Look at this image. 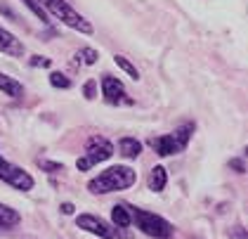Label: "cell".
<instances>
[{"label": "cell", "mask_w": 248, "mask_h": 239, "mask_svg": "<svg viewBox=\"0 0 248 239\" xmlns=\"http://www.w3.org/2000/svg\"><path fill=\"white\" fill-rule=\"evenodd\" d=\"M137 183V171L130 166H109L102 171L97 178L88 183V189L93 194H109V192H121Z\"/></svg>", "instance_id": "1"}, {"label": "cell", "mask_w": 248, "mask_h": 239, "mask_svg": "<svg viewBox=\"0 0 248 239\" xmlns=\"http://www.w3.org/2000/svg\"><path fill=\"white\" fill-rule=\"evenodd\" d=\"M130 221L135 222V227L154 239H172L175 230H172V222H168L163 216H156L152 211H144V208H130Z\"/></svg>", "instance_id": "2"}, {"label": "cell", "mask_w": 248, "mask_h": 239, "mask_svg": "<svg viewBox=\"0 0 248 239\" xmlns=\"http://www.w3.org/2000/svg\"><path fill=\"white\" fill-rule=\"evenodd\" d=\"M191 133H194V126L191 123H185L175 133H168V135H158V137H149V147L158 154V156H175L180 152H185V147L189 145Z\"/></svg>", "instance_id": "3"}, {"label": "cell", "mask_w": 248, "mask_h": 239, "mask_svg": "<svg viewBox=\"0 0 248 239\" xmlns=\"http://www.w3.org/2000/svg\"><path fill=\"white\" fill-rule=\"evenodd\" d=\"M111 156H114V145L107 137H102V135H93L85 142V154L76 161V168L78 171H90L93 166L102 164V161H107Z\"/></svg>", "instance_id": "4"}, {"label": "cell", "mask_w": 248, "mask_h": 239, "mask_svg": "<svg viewBox=\"0 0 248 239\" xmlns=\"http://www.w3.org/2000/svg\"><path fill=\"white\" fill-rule=\"evenodd\" d=\"M45 7H47L55 17L62 19L66 26L76 29V31H80V34H93V24H90L85 17H80L66 0H45Z\"/></svg>", "instance_id": "5"}, {"label": "cell", "mask_w": 248, "mask_h": 239, "mask_svg": "<svg viewBox=\"0 0 248 239\" xmlns=\"http://www.w3.org/2000/svg\"><path fill=\"white\" fill-rule=\"evenodd\" d=\"M0 180L7 183L10 187H15V189H21V192H29V189H33V185H36V180L31 178L29 171H24L21 166H15V164H10V161H5L2 154H0Z\"/></svg>", "instance_id": "6"}, {"label": "cell", "mask_w": 248, "mask_h": 239, "mask_svg": "<svg viewBox=\"0 0 248 239\" xmlns=\"http://www.w3.org/2000/svg\"><path fill=\"white\" fill-rule=\"evenodd\" d=\"M76 225L80 230L95 235V237H102V239H123V235L118 232V227L109 225L104 218L99 216H93V213H80L76 218Z\"/></svg>", "instance_id": "7"}, {"label": "cell", "mask_w": 248, "mask_h": 239, "mask_svg": "<svg viewBox=\"0 0 248 239\" xmlns=\"http://www.w3.org/2000/svg\"><path fill=\"white\" fill-rule=\"evenodd\" d=\"M102 95L109 104H133V97H128V92L123 88V83L114 76H104L102 78Z\"/></svg>", "instance_id": "8"}, {"label": "cell", "mask_w": 248, "mask_h": 239, "mask_svg": "<svg viewBox=\"0 0 248 239\" xmlns=\"http://www.w3.org/2000/svg\"><path fill=\"white\" fill-rule=\"evenodd\" d=\"M0 50H2L5 55H12V57L24 55V45H21L10 31H5V29H0Z\"/></svg>", "instance_id": "9"}, {"label": "cell", "mask_w": 248, "mask_h": 239, "mask_svg": "<svg viewBox=\"0 0 248 239\" xmlns=\"http://www.w3.org/2000/svg\"><path fill=\"white\" fill-rule=\"evenodd\" d=\"M118 154L125 159H137L142 154V142L135 137H121L118 140Z\"/></svg>", "instance_id": "10"}, {"label": "cell", "mask_w": 248, "mask_h": 239, "mask_svg": "<svg viewBox=\"0 0 248 239\" xmlns=\"http://www.w3.org/2000/svg\"><path fill=\"white\" fill-rule=\"evenodd\" d=\"M111 221H114V227L128 230L133 225V221H130V208L125 204H116L114 208H111Z\"/></svg>", "instance_id": "11"}, {"label": "cell", "mask_w": 248, "mask_h": 239, "mask_svg": "<svg viewBox=\"0 0 248 239\" xmlns=\"http://www.w3.org/2000/svg\"><path fill=\"white\" fill-rule=\"evenodd\" d=\"M19 222H21L19 211H15V208L7 206V204H0V227L10 230V227H17Z\"/></svg>", "instance_id": "12"}, {"label": "cell", "mask_w": 248, "mask_h": 239, "mask_svg": "<svg viewBox=\"0 0 248 239\" xmlns=\"http://www.w3.org/2000/svg\"><path fill=\"white\" fill-rule=\"evenodd\" d=\"M0 90L5 92V95H10V97H21L24 95V85H21L19 81H15L12 76H7V74H2L0 71Z\"/></svg>", "instance_id": "13"}, {"label": "cell", "mask_w": 248, "mask_h": 239, "mask_svg": "<svg viewBox=\"0 0 248 239\" xmlns=\"http://www.w3.org/2000/svg\"><path fill=\"white\" fill-rule=\"evenodd\" d=\"M166 183H168V173L163 166H154L152 173H149V189L152 192H163L166 189Z\"/></svg>", "instance_id": "14"}, {"label": "cell", "mask_w": 248, "mask_h": 239, "mask_svg": "<svg viewBox=\"0 0 248 239\" xmlns=\"http://www.w3.org/2000/svg\"><path fill=\"white\" fill-rule=\"evenodd\" d=\"M114 62L118 64V67H121V69H123V71H125V74L130 76L133 81H140V71H137V69H135V64H130V62H128V59H125L123 55H116Z\"/></svg>", "instance_id": "15"}, {"label": "cell", "mask_w": 248, "mask_h": 239, "mask_svg": "<svg viewBox=\"0 0 248 239\" xmlns=\"http://www.w3.org/2000/svg\"><path fill=\"white\" fill-rule=\"evenodd\" d=\"M21 2H24V5H26V7H29V10L40 19V21H45V24L50 21V19H47V10H45L40 2H36V0H21Z\"/></svg>", "instance_id": "16"}, {"label": "cell", "mask_w": 248, "mask_h": 239, "mask_svg": "<svg viewBox=\"0 0 248 239\" xmlns=\"http://www.w3.org/2000/svg\"><path fill=\"white\" fill-rule=\"evenodd\" d=\"M50 85H52V88H62V90H69V88H71V81L64 74H59V71H52V74H50Z\"/></svg>", "instance_id": "17"}, {"label": "cell", "mask_w": 248, "mask_h": 239, "mask_svg": "<svg viewBox=\"0 0 248 239\" xmlns=\"http://www.w3.org/2000/svg\"><path fill=\"white\" fill-rule=\"evenodd\" d=\"M78 57H83V62H85V64H95L97 59H99L97 50H93V48H83V50L78 52Z\"/></svg>", "instance_id": "18"}, {"label": "cell", "mask_w": 248, "mask_h": 239, "mask_svg": "<svg viewBox=\"0 0 248 239\" xmlns=\"http://www.w3.org/2000/svg\"><path fill=\"white\" fill-rule=\"evenodd\" d=\"M83 95H85L88 100H95L97 97V83L95 81H88V83L83 85Z\"/></svg>", "instance_id": "19"}, {"label": "cell", "mask_w": 248, "mask_h": 239, "mask_svg": "<svg viewBox=\"0 0 248 239\" xmlns=\"http://www.w3.org/2000/svg\"><path fill=\"white\" fill-rule=\"evenodd\" d=\"M40 168H47V173H59V171H64V166L62 164H55V161H38Z\"/></svg>", "instance_id": "20"}, {"label": "cell", "mask_w": 248, "mask_h": 239, "mask_svg": "<svg viewBox=\"0 0 248 239\" xmlns=\"http://www.w3.org/2000/svg\"><path fill=\"white\" fill-rule=\"evenodd\" d=\"M31 67H43V69H47L50 67V59L47 57H31Z\"/></svg>", "instance_id": "21"}, {"label": "cell", "mask_w": 248, "mask_h": 239, "mask_svg": "<svg viewBox=\"0 0 248 239\" xmlns=\"http://www.w3.org/2000/svg\"><path fill=\"white\" fill-rule=\"evenodd\" d=\"M229 166H232L236 173H244V171H246V166H244V161H241V159H232V161H229Z\"/></svg>", "instance_id": "22"}, {"label": "cell", "mask_w": 248, "mask_h": 239, "mask_svg": "<svg viewBox=\"0 0 248 239\" xmlns=\"http://www.w3.org/2000/svg\"><path fill=\"white\" fill-rule=\"evenodd\" d=\"M59 208H62V213H64V216H71V213H74V208H76V206H74V204H62V206H59Z\"/></svg>", "instance_id": "23"}, {"label": "cell", "mask_w": 248, "mask_h": 239, "mask_svg": "<svg viewBox=\"0 0 248 239\" xmlns=\"http://www.w3.org/2000/svg\"><path fill=\"white\" fill-rule=\"evenodd\" d=\"M229 237H234V239H246V237H244V232H241V227H236V232H232Z\"/></svg>", "instance_id": "24"}]
</instances>
